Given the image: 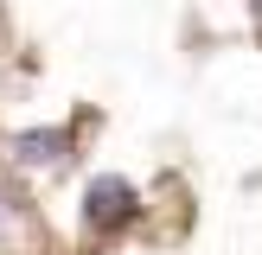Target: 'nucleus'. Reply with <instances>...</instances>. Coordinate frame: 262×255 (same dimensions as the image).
I'll return each instance as SVG.
<instances>
[{
    "label": "nucleus",
    "instance_id": "f257e3e1",
    "mask_svg": "<svg viewBox=\"0 0 262 255\" xmlns=\"http://www.w3.org/2000/svg\"><path fill=\"white\" fill-rule=\"evenodd\" d=\"M128 217H135V185H128V178H96L90 198H83V223L90 230H115V223H128Z\"/></svg>",
    "mask_w": 262,
    "mask_h": 255
},
{
    "label": "nucleus",
    "instance_id": "f03ea898",
    "mask_svg": "<svg viewBox=\"0 0 262 255\" xmlns=\"http://www.w3.org/2000/svg\"><path fill=\"white\" fill-rule=\"evenodd\" d=\"M13 153H19L26 166L64 160V153H71V134H64V128H26V134H13Z\"/></svg>",
    "mask_w": 262,
    "mask_h": 255
}]
</instances>
